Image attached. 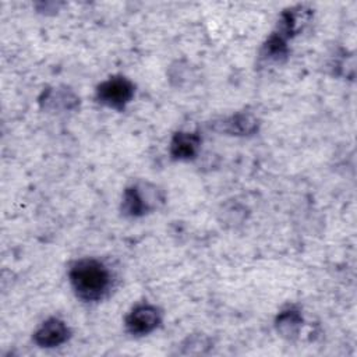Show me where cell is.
Wrapping results in <instances>:
<instances>
[{"mask_svg":"<svg viewBox=\"0 0 357 357\" xmlns=\"http://www.w3.org/2000/svg\"><path fill=\"white\" fill-rule=\"evenodd\" d=\"M75 294L84 301H98L110 289V272L98 259L84 258L73 264L68 272Z\"/></svg>","mask_w":357,"mask_h":357,"instance_id":"1","label":"cell"},{"mask_svg":"<svg viewBox=\"0 0 357 357\" xmlns=\"http://www.w3.org/2000/svg\"><path fill=\"white\" fill-rule=\"evenodd\" d=\"M201 138L192 132H177L170 144V152L173 158L180 160H188L198 152Z\"/></svg>","mask_w":357,"mask_h":357,"instance_id":"6","label":"cell"},{"mask_svg":"<svg viewBox=\"0 0 357 357\" xmlns=\"http://www.w3.org/2000/svg\"><path fill=\"white\" fill-rule=\"evenodd\" d=\"M68 326L59 318L45 321L33 335V340L40 347H56L64 343L68 337Z\"/></svg>","mask_w":357,"mask_h":357,"instance_id":"5","label":"cell"},{"mask_svg":"<svg viewBox=\"0 0 357 357\" xmlns=\"http://www.w3.org/2000/svg\"><path fill=\"white\" fill-rule=\"evenodd\" d=\"M96 96L105 106L120 110L132 99L134 85L126 77H110L98 86Z\"/></svg>","mask_w":357,"mask_h":357,"instance_id":"3","label":"cell"},{"mask_svg":"<svg viewBox=\"0 0 357 357\" xmlns=\"http://www.w3.org/2000/svg\"><path fill=\"white\" fill-rule=\"evenodd\" d=\"M78 98L68 89H47L43 92L40 103L49 110H71L77 106Z\"/></svg>","mask_w":357,"mask_h":357,"instance_id":"7","label":"cell"},{"mask_svg":"<svg viewBox=\"0 0 357 357\" xmlns=\"http://www.w3.org/2000/svg\"><path fill=\"white\" fill-rule=\"evenodd\" d=\"M301 321L303 319L297 311L287 310V311L280 312V315L278 317V321H276V326H278V331L283 336L290 337L297 333V331L301 326Z\"/></svg>","mask_w":357,"mask_h":357,"instance_id":"9","label":"cell"},{"mask_svg":"<svg viewBox=\"0 0 357 357\" xmlns=\"http://www.w3.org/2000/svg\"><path fill=\"white\" fill-rule=\"evenodd\" d=\"M162 199L156 187L151 184L134 185L124 191L121 209L128 216H141L155 208Z\"/></svg>","mask_w":357,"mask_h":357,"instance_id":"2","label":"cell"},{"mask_svg":"<svg viewBox=\"0 0 357 357\" xmlns=\"http://www.w3.org/2000/svg\"><path fill=\"white\" fill-rule=\"evenodd\" d=\"M257 119L248 113H237L223 123V131L236 134V135H247L257 130Z\"/></svg>","mask_w":357,"mask_h":357,"instance_id":"8","label":"cell"},{"mask_svg":"<svg viewBox=\"0 0 357 357\" xmlns=\"http://www.w3.org/2000/svg\"><path fill=\"white\" fill-rule=\"evenodd\" d=\"M160 324V312L152 304H139L126 318V326L132 335H148Z\"/></svg>","mask_w":357,"mask_h":357,"instance_id":"4","label":"cell"}]
</instances>
